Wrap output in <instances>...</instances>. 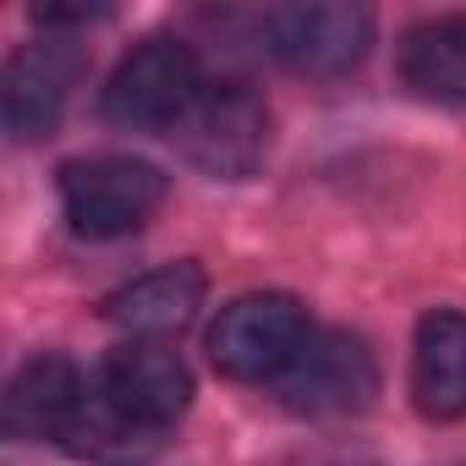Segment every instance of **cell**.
<instances>
[{"label":"cell","instance_id":"cell-1","mask_svg":"<svg viewBox=\"0 0 466 466\" xmlns=\"http://www.w3.org/2000/svg\"><path fill=\"white\" fill-rule=\"evenodd\" d=\"M88 384H94V400L110 417V428L137 455L154 450L176 428L187 400H192V373L165 340H127V346H116Z\"/></svg>","mask_w":466,"mask_h":466},{"label":"cell","instance_id":"cell-2","mask_svg":"<svg viewBox=\"0 0 466 466\" xmlns=\"http://www.w3.org/2000/svg\"><path fill=\"white\" fill-rule=\"evenodd\" d=\"M313 340V319L297 297L286 291H248L237 302H225L219 319L208 324V362L225 379L242 384H275L297 351Z\"/></svg>","mask_w":466,"mask_h":466},{"label":"cell","instance_id":"cell-3","mask_svg":"<svg viewBox=\"0 0 466 466\" xmlns=\"http://www.w3.org/2000/svg\"><path fill=\"white\" fill-rule=\"evenodd\" d=\"M165 203V170L132 154H94L61 165V214L77 237L116 242L154 219Z\"/></svg>","mask_w":466,"mask_h":466},{"label":"cell","instance_id":"cell-4","mask_svg":"<svg viewBox=\"0 0 466 466\" xmlns=\"http://www.w3.org/2000/svg\"><path fill=\"white\" fill-rule=\"evenodd\" d=\"M198 94H203L198 50L176 34H148L110 72L105 116L116 127H137V132H176L187 121V110L198 105Z\"/></svg>","mask_w":466,"mask_h":466},{"label":"cell","instance_id":"cell-5","mask_svg":"<svg viewBox=\"0 0 466 466\" xmlns=\"http://www.w3.org/2000/svg\"><path fill=\"white\" fill-rule=\"evenodd\" d=\"M187 159L219 181H242L269 154V110L248 83H203L198 105L176 127Z\"/></svg>","mask_w":466,"mask_h":466},{"label":"cell","instance_id":"cell-6","mask_svg":"<svg viewBox=\"0 0 466 466\" xmlns=\"http://www.w3.org/2000/svg\"><path fill=\"white\" fill-rule=\"evenodd\" d=\"M275 395L286 411H302V417H346V411H362L373 395H379V368H373V351L346 335V329H313V340L297 351V362L275 379Z\"/></svg>","mask_w":466,"mask_h":466},{"label":"cell","instance_id":"cell-7","mask_svg":"<svg viewBox=\"0 0 466 466\" xmlns=\"http://www.w3.org/2000/svg\"><path fill=\"white\" fill-rule=\"evenodd\" d=\"M269 50L308 77H335L357 66L373 45V17L351 0H308V6H275L264 17Z\"/></svg>","mask_w":466,"mask_h":466},{"label":"cell","instance_id":"cell-8","mask_svg":"<svg viewBox=\"0 0 466 466\" xmlns=\"http://www.w3.org/2000/svg\"><path fill=\"white\" fill-rule=\"evenodd\" d=\"M77 72H83L77 45H61V39L23 45L6 61V83H0V116H6V132L17 143L45 137L61 121V110H66V99L77 88Z\"/></svg>","mask_w":466,"mask_h":466},{"label":"cell","instance_id":"cell-9","mask_svg":"<svg viewBox=\"0 0 466 466\" xmlns=\"http://www.w3.org/2000/svg\"><path fill=\"white\" fill-rule=\"evenodd\" d=\"M83 395H88V384H83V373L66 357L45 351V357L23 362L12 373V384H6V433L12 439H56L61 444L72 433V422H77Z\"/></svg>","mask_w":466,"mask_h":466},{"label":"cell","instance_id":"cell-10","mask_svg":"<svg viewBox=\"0 0 466 466\" xmlns=\"http://www.w3.org/2000/svg\"><path fill=\"white\" fill-rule=\"evenodd\" d=\"M203 291H208V280H203L198 264H170V269H154V275L110 291L105 319L116 329H127L132 340H165V335H176L198 319Z\"/></svg>","mask_w":466,"mask_h":466},{"label":"cell","instance_id":"cell-11","mask_svg":"<svg viewBox=\"0 0 466 466\" xmlns=\"http://www.w3.org/2000/svg\"><path fill=\"white\" fill-rule=\"evenodd\" d=\"M411 400L433 422L466 411V313L455 308L422 313L411 340Z\"/></svg>","mask_w":466,"mask_h":466},{"label":"cell","instance_id":"cell-12","mask_svg":"<svg viewBox=\"0 0 466 466\" xmlns=\"http://www.w3.org/2000/svg\"><path fill=\"white\" fill-rule=\"evenodd\" d=\"M395 72L428 105H466V12L422 17L406 28Z\"/></svg>","mask_w":466,"mask_h":466},{"label":"cell","instance_id":"cell-13","mask_svg":"<svg viewBox=\"0 0 466 466\" xmlns=\"http://www.w3.org/2000/svg\"><path fill=\"white\" fill-rule=\"evenodd\" d=\"M308 466H362V461H346V455H340V461H308Z\"/></svg>","mask_w":466,"mask_h":466}]
</instances>
